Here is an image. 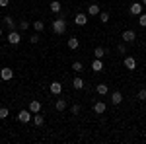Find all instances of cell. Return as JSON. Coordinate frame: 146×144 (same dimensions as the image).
I'll return each mask as SVG.
<instances>
[{"instance_id": "1", "label": "cell", "mask_w": 146, "mask_h": 144, "mask_svg": "<svg viewBox=\"0 0 146 144\" xmlns=\"http://www.w3.org/2000/svg\"><path fill=\"white\" fill-rule=\"evenodd\" d=\"M64 31H66V20H64V16H58L55 22H53V33L62 35Z\"/></svg>"}, {"instance_id": "2", "label": "cell", "mask_w": 146, "mask_h": 144, "mask_svg": "<svg viewBox=\"0 0 146 144\" xmlns=\"http://www.w3.org/2000/svg\"><path fill=\"white\" fill-rule=\"evenodd\" d=\"M31 119H33V113H31L29 109H22L20 113H18V121L20 123H29Z\"/></svg>"}, {"instance_id": "3", "label": "cell", "mask_w": 146, "mask_h": 144, "mask_svg": "<svg viewBox=\"0 0 146 144\" xmlns=\"http://www.w3.org/2000/svg\"><path fill=\"white\" fill-rule=\"evenodd\" d=\"M22 41V33L18 31V29H12L10 33H8V43H12V45H18Z\"/></svg>"}, {"instance_id": "4", "label": "cell", "mask_w": 146, "mask_h": 144, "mask_svg": "<svg viewBox=\"0 0 146 144\" xmlns=\"http://www.w3.org/2000/svg\"><path fill=\"white\" fill-rule=\"evenodd\" d=\"M142 2H133L131 4V8H129V12H131V16H140L142 14Z\"/></svg>"}, {"instance_id": "5", "label": "cell", "mask_w": 146, "mask_h": 144, "mask_svg": "<svg viewBox=\"0 0 146 144\" xmlns=\"http://www.w3.org/2000/svg\"><path fill=\"white\" fill-rule=\"evenodd\" d=\"M74 23H76V25H80V27H82V25H86V23H88V14L78 12V14L74 16Z\"/></svg>"}, {"instance_id": "6", "label": "cell", "mask_w": 146, "mask_h": 144, "mask_svg": "<svg viewBox=\"0 0 146 144\" xmlns=\"http://www.w3.org/2000/svg\"><path fill=\"white\" fill-rule=\"evenodd\" d=\"M121 37H123V43H133V41L136 39V33L133 31V29H125Z\"/></svg>"}, {"instance_id": "7", "label": "cell", "mask_w": 146, "mask_h": 144, "mask_svg": "<svg viewBox=\"0 0 146 144\" xmlns=\"http://www.w3.org/2000/svg\"><path fill=\"white\" fill-rule=\"evenodd\" d=\"M0 78H2V80H4V82H10L12 78H14V70H12V68H2V70H0Z\"/></svg>"}, {"instance_id": "8", "label": "cell", "mask_w": 146, "mask_h": 144, "mask_svg": "<svg viewBox=\"0 0 146 144\" xmlns=\"http://www.w3.org/2000/svg\"><path fill=\"white\" fill-rule=\"evenodd\" d=\"M27 109L31 111V113H41V101H37V100H31L29 101V107H27Z\"/></svg>"}, {"instance_id": "9", "label": "cell", "mask_w": 146, "mask_h": 144, "mask_svg": "<svg viewBox=\"0 0 146 144\" xmlns=\"http://www.w3.org/2000/svg\"><path fill=\"white\" fill-rule=\"evenodd\" d=\"M125 68H129V70H135L136 68V58L135 56H125Z\"/></svg>"}, {"instance_id": "10", "label": "cell", "mask_w": 146, "mask_h": 144, "mask_svg": "<svg viewBox=\"0 0 146 144\" xmlns=\"http://www.w3.org/2000/svg\"><path fill=\"white\" fill-rule=\"evenodd\" d=\"M49 8H51V12H53V14H60V10H62L60 0H51V2H49Z\"/></svg>"}, {"instance_id": "11", "label": "cell", "mask_w": 146, "mask_h": 144, "mask_svg": "<svg viewBox=\"0 0 146 144\" xmlns=\"http://www.w3.org/2000/svg\"><path fill=\"white\" fill-rule=\"evenodd\" d=\"M49 90H51L53 96H60V92H62V84H60V82H53V84L49 86Z\"/></svg>"}, {"instance_id": "12", "label": "cell", "mask_w": 146, "mask_h": 144, "mask_svg": "<svg viewBox=\"0 0 146 144\" xmlns=\"http://www.w3.org/2000/svg\"><path fill=\"white\" fill-rule=\"evenodd\" d=\"M31 121H33V125L39 129V127H43V125H45V117H43V115H39V113H35Z\"/></svg>"}, {"instance_id": "13", "label": "cell", "mask_w": 146, "mask_h": 144, "mask_svg": "<svg viewBox=\"0 0 146 144\" xmlns=\"http://www.w3.org/2000/svg\"><path fill=\"white\" fill-rule=\"evenodd\" d=\"M121 101H123V94H121V92H113L111 94V103L113 105H119Z\"/></svg>"}, {"instance_id": "14", "label": "cell", "mask_w": 146, "mask_h": 144, "mask_svg": "<svg viewBox=\"0 0 146 144\" xmlns=\"http://www.w3.org/2000/svg\"><path fill=\"white\" fill-rule=\"evenodd\" d=\"M92 70H94V72H101V70H103V62H101V58H94V62H92Z\"/></svg>"}, {"instance_id": "15", "label": "cell", "mask_w": 146, "mask_h": 144, "mask_svg": "<svg viewBox=\"0 0 146 144\" xmlns=\"http://www.w3.org/2000/svg\"><path fill=\"white\" fill-rule=\"evenodd\" d=\"M105 109H107V105H105L103 101H98V103L94 105V111H96L98 115H103V113H105Z\"/></svg>"}, {"instance_id": "16", "label": "cell", "mask_w": 146, "mask_h": 144, "mask_svg": "<svg viewBox=\"0 0 146 144\" xmlns=\"http://www.w3.org/2000/svg\"><path fill=\"white\" fill-rule=\"evenodd\" d=\"M100 4H90L88 6V16H100Z\"/></svg>"}, {"instance_id": "17", "label": "cell", "mask_w": 146, "mask_h": 144, "mask_svg": "<svg viewBox=\"0 0 146 144\" xmlns=\"http://www.w3.org/2000/svg\"><path fill=\"white\" fill-rule=\"evenodd\" d=\"M78 45H80L78 37H68V49H70V51H76Z\"/></svg>"}, {"instance_id": "18", "label": "cell", "mask_w": 146, "mask_h": 144, "mask_svg": "<svg viewBox=\"0 0 146 144\" xmlns=\"http://www.w3.org/2000/svg\"><path fill=\"white\" fill-rule=\"evenodd\" d=\"M96 92H98L100 96H107V94H109V88H107V84H98V86H96Z\"/></svg>"}, {"instance_id": "19", "label": "cell", "mask_w": 146, "mask_h": 144, "mask_svg": "<svg viewBox=\"0 0 146 144\" xmlns=\"http://www.w3.org/2000/svg\"><path fill=\"white\" fill-rule=\"evenodd\" d=\"M72 88H74V90H82V88H84V80H82L80 76H76L74 80H72Z\"/></svg>"}, {"instance_id": "20", "label": "cell", "mask_w": 146, "mask_h": 144, "mask_svg": "<svg viewBox=\"0 0 146 144\" xmlns=\"http://www.w3.org/2000/svg\"><path fill=\"white\" fill-rule=\"evenodd\" d=\"M31 27H33L35 31L39 33V31H43V29H45V23L41 22V20H37V22H33V23H31Z\"/></svg>"}, {"instance_id": "21", "label": "cell", "mask_w": 146, "mask_h": 144, "mask_svg": "<svg viewBox=\"0 0 146 144\" xmlns=\"http://www.w3.org/2000/svg\"><path fill=\"white\" fill-rule=\"evenodd\" d=\"M94 56H96V58H103V56H105V49H103V47H96V49H94Z\"/></svg>"}, {"instance_id": "22", "label": "cell", "mask_w": 146, "mask_h": 144, "mask_svg": "<svg viewBox=\"0 0 146 144\" xmlns=\"http://www.w3.org/2000/svg\"><path fill=\"white\" fill-rule=\"evenodd\" d=\"M66 100H56V103H55V107H56V111H64L66 109Z\"/></svg>"}, {"instance_id": "23", "label": "cell", "mask_w": 146, "mask_h": 144, "mask_svg": "<svg viewBox=\"0 0 146 144\" xmlns=\"http://www.w3.org/2000/svg\"><path fill=\"white\" fill-rule=\"evenodd\" d=\"M4 22H6V25H8V29H16V22H14V18H12V16H6V18H4Z\"/></svg>"}, {"instance_id": "24", "label": "cell", "mask_w": 146, "mask_h": 144, "mask_svg": "<svg viewBox=\"0 0 146 144\" xmlns=\"http://www.w3.org/2000/svg\"><path fill=\"white\" fill-rule=\"evenodd\" d=\"M72 70H74V72H82V70H84V64H82V62H80V60H76V62H72Z\"/></svg>"}, {"instance_id": "25", "label": "cell", "mask_w": 146, "mask_h": 144, "mask_svg": "<svg viewBox=\"0 0 146 144\" xmlns=\"http://www.w3.org/2000/svg\"><path fill=\"white\" fill-rule=\"evenodd\" d=\"M80 111H82V105H80V103H74V105L70 107V113H72V115H80Z\"/></svg>"}, {"instance_id": "26", "label": "cell", "mask_w": 146, "mask_h": 144, "mask_svg": "<svg viewBox=\"0 0 146 144\" xmlns=\"http://www.w3.org/2000/svg\"><path fill=\"white\" fill-rule=\"evenodd\" d=\"M100 22L101 23H107V22H109V12H100Z\"/></svg>"}, {"instance_id": "27", "label": "cell", "mask_w": 146, "mask_h": 144, "mask_svg": "<svg viewBox=\"0 0 146 144\" xmlns=\"http://www.w3.org/2000/svg\"><path fill=\"white\" fill-rule=\"evenodd\" d=\"M8 115H10L8 107H0V119H8Z\"/></svg>"}, {"instance_id": "28", "label": "cell", "mask_w": 146, "mask_h": 144, "mask_svg": "<svg viewBox=\"0 0 146 144\" xmlns=\"http://www.w3.org/2000/svg\"><path fill=\"white\" fill-rule=\"evenodd\" d=\"M136 98H138L140 101H146V88L138 90V94H136Z\"/></svg>"}, {"instance_id": "29", "label": "cell", "mask_w": 146, "mask_h": 144, "mask_svg": "<svg viewBox=\"0 0 146 144\" xmlns=\"http://www.w3.org/2000/svg\"><path fill=\"white\" fill-rule=\"evenodd\" d=\"M29 27H31V23H29V22H23V20L20 22V31H25V29H29Z\"/></svg>"}, {"instance_id": "30", "label": "cell", "mask_w": 146, "mask_h": 144, "mask_svg": "<svg viewBox=\"0 0 146 144\" xmlns=\"http://www.w3.org/2000/svg\"><path fill=\"white\" fill-rule=\"evenodd\" d=\"M138 25L140 27H146V14H140L138 16Z\"/></svg>"}, {"instance_id": "31", "label": "cell", "mask_w": 146, "mask_h": 144, "mask_svg": "<svg viewBox=\"0 0 146 144\" xmlns=\"http://www.w3.org/2000/svg\"><path fill=\"white\" fill-rule=\"evenodd\" d=\"M117 51H119L121 55H123V53H127V45H125V43H119V45H117Z\"/></svg>"}, {"instance_id": "32", "label": "cell", "mask_w": 146, "mask_h": 144, "mask_svg": "<svg viewBox=\"0 0 146 144\" xmlns=\"http://www.w3.org/2000/svg\"><path fill=\"white\" fill-rule=\"evenodd\" d=\"M29 41H31V43H33V45H35V43H39V35L35 33L33 37H29Z\"/></svg>"}, {"instance_id": "33", "label": "cell", "mask_w": 146, "mask_h": 144, "mask_svg": "<svg viewBox=\"0 0 146 144\" xmlns=\"http://www.w3.org/2000/svg\"><path fill=\"white\" fill-rule=\"evenodd\" d=\"M10 4V0H0V6H8Z\"/></svg>"}, {"instance_id": "34", "label": "cell", "mask_w": 146, "mask_h": 144, "mask_svg": "<svg viewBox=\"0 0 146 144\" xmlns=\"http://www.w3.org/2000/svg\"><path fill=\"white\" fill-rule=\"evenodd\" d=\"M140 2H142V4H146V0H140Z\"/></svg>"}, {"instance_id": "35", "label": "cell", "mask_w": 146, "mask_h": 144, "mask_svg": "<svg viewBox=\"0 0 146 144\" xmlns=\"http://www.w3.org/2000/svg\"><path fill=\"white\" fill-rule=\"evenodd\" d=\"M0 37H2V29H0Z\"/></svg>"}, {"instance_id": "36", "label": "cell", "mask_w": 146, "mask_h": 144, "mask_svg": "<svg viewBox=\"0 0 146 144\" xmlns=\"http://www.w3.org/2000/svg\"><path fill=\"white\" fill-rule=\"evenodd\" d=\"M47 2H51V0H47Z\"/></svg>"}]
</instances>
